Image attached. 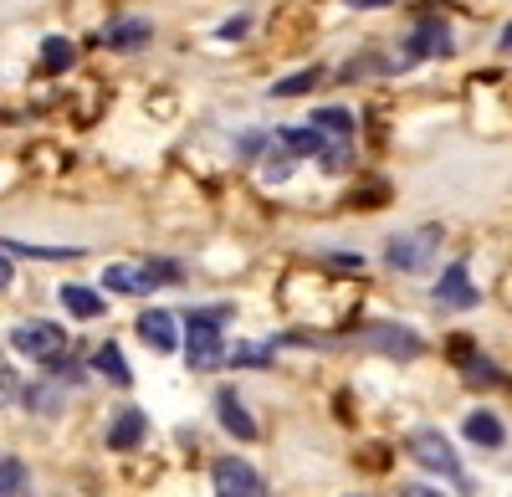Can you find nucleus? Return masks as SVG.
Returning <instances> with one entry per match:
<instances>
[{
	"label": "nucleus",
	"instance_id": "f257e3e1",
	"mask_svg": "<svg viewBox=\"0 0 512 497\" xmlns=\"http://www.w3.org/2000/svg\"><path fill=\"white\" fill-rule=\"evenodd\" d=\"M185 359L195 375H210V369L226 364V339H221V318L216 313H190L185 323Z\"/></svg>",
	"mask_w": 512,
	"mask_h": 497
},
{
	"label": "nucleus",
	"instance_id": "f03ea898",
	"mask_svg": "<svg viewBox=\"0 0 512 497\" xmlns=\"http://www.w3.org/2000/svg\"><path fill=\"white\" fill-rule=\"evenodd\" d=\"M11 349L26 354V359H36V364H52V359L67 354V328H57V323H47V318L16 323V328H11Z\"/></svg>",
	"mask_w": 512,
	"mask_h": 497
},
{
	"label": "nucleus",
	"instance_id": "7ed1b4c3",
	"mask_svg": "<svg viewBox=\"0 0 512 497\" xmlns=\"http://www.w3.org/2000/svg\"><path fill=\"white\" fill-rule=\"evenodd\" d=\"M405 446H410V457H415L420 467H431V472H441V477H446V482H456L461 492L472 487V482H466V472H461V462H456V451H451V441H446L441 431H431V426H425V431H415V436H410Z\"/></svg>",
	"mask_w": 512,
	"mask_h": 497
},
{
	"label": "nucleus",
	"instance_id": "20e7f679",
	"mask_svg": "<svg viewBox=\"0 0 512 497\" xmlns=\"http://www.w3.org/2000/svg\"><path fill=\"white\" fill-rule=\"evenodd\" d=\"M169 277H180V267H169V262H149V267L113 262L103 272V287H113V293H123V298H144V293H154V282H169Z\"/></svg>",
	"mask_w": 512,
	"mask_h": 497
},
{
	"label": "nucleus",
	"instance_id": "39448f33",
	"mask_svg": "<svg viewBox=\"0 0 512 497\" xmlns=\"http://www.w3.org/2000/svg\"><path fill=\"white\" fill-rule=\"evenodd\" d=\"M441 241V226H420V231H410V236H390V267H400V272H420L425 262H431V246Z\"/></svg>",
	"mask_w": 512,
	"mask_h": 497
},
{
	"label": "nucleus",
	"instance_id": "423d86ee",
	"mask_svg": "<svg viewBox=\"0 0 512 497\" xmlns=\"http://www.w3.org/2000/svg\"><path fill=\"white\" fill-rule=\"evenodd\" d=\"M420 57H451V26L441 16H420L415 31H410V47H405V62H420Z\"/></svg>",
	"mask_w": 512,
	"mask_h": 497
},
{
	"label": "nucleus",
	"instance_id": "0eeeda50",
	"mask_svg": "<svg viewBox=\"0 0 512 497\" xmlns=\"http://www.w3.org/2000/svg\"><path fill=\"white\" fill-rule=\"evenodd\" d=\"M210 477H216V497H267L262 477H256L241 457H221Z\"/></svg>",
	"mask_w": 512,
	"mask_h": 497
},
{
	"label": "nucleus",
	"instance_id": "6e6552de",
	"mask_svg": "<svg viewBox=\"0 0 512 497\" xmlns=\"http://www.w3.org/2000/svg\"><path fill=\"white\" fill-rule=\"evenodd\" d=\"M436 303L441 308H477V287H472V272H466V262H451L436 282Z\"/></svg>",
	"mask_w": 512,
	"mask_h": 497
},
{
	"label": "nucleus",
	"instance_id": "1a4fd4ad",
	"mask_svg": "<svg viewBox=\"0 0 512 497\" xmlns=\"http://www.w3.org/2000/svg\"><path fill=\"white\" fill-rule=\"evenodd\" d=\"M139 339L154 349V354H175L180 349V334H175V313L169 308H149L139 318Z\"/></svg>",
	"mask_w": 512,
	"mask_h": 497
},
{
	"label": "nucleus",
	"instance_id": "9d476101",
	"mask_svg": "<svg viewBox=\"0 0 512 497\" xmlns=\"http://www.w3.org/2000/svg\"><path fill=\"white\" fill-rule=\"evenodd\" d=\"M364 344H369V349H384L390 359H415V354H420V339L410 334V328H395V323H379V328H369Z\"/></svg>",
	"mask_w": 512,
	"mask_h": 497
},
{
	"label": "nucleus",
	"instance_id": "9b49d317",
	"mask_svg": "<svg viewBox=\"0 0 512 497\" xmlns=\"http://www.w3.org/2000/svg\"><path fill=\"white\" fill-rule=\"evenodd\" d=\"M149 36H154V21H144V16H123V21H113V26L103 31V47H113V52H134V47H144Z\"/></svg>",
	"mask_w": 512,
	"mask_h": 497
},
{
	"label": "nucleus",
	"instance_id": "f8f14e48",
	"mask_svg": "<svg viewBox=\"0 0 512 497\" xmlns=\"http://www.w3.org/2000/svg\"><path fill=\"white\" fill-rule=\"evenodd\" d=\"M216 410H221V426L236 436V441H256V421L246 416V405H241V395L226 385V390H216Z\"/></svg>",
	"mask_w": 512,
	"mask_h": 497
},
{
	"label": "nucleus",
	"instance_id": "ddd939ff",
	"mask_svg": "<svg viewBox=\"0 0 512 497\" xmlns=\"http://www.w3.org/2000/svg\"><path fill=\"white\" fill-rule=\"evenodd\" d=\"M149 436V421H144V410H118V421L108 426V451H134L139 441Z\"/></svg>",
	"mask_w": 512,
	"mask_h": 497
},
{
	"label": "nucleus",
	"instance_id": "4468645a",
	"mask_svg": "<svg viewBox=\"0 0 512 497\" xmlns=\"http://www.w3.org/2000/svg\"><path fill=\"white\" fill-rule=\"evenodd\" d=\"M313 129H318L323 139H333V144H349V139H354V113H349V108H318V113H313Z\"/></svg>",
	"mask_w": 512,
	"mask_h": 497
},
{
	"label": "nucleus",
	"instance_id": "2eb2a0df",
	"mask_svg": "<svg viewBox=\"0 0 512 497\" xmlns=\"http://www.w3.org/2000/svg\"><path fill=\"white\" fill-rule=\"evenodd\" d=\"M57 298H62V308H67L72 318H98V313H103V298L93 293V287H82V282H67Z\"/></svg>",
	"mask_w": 512,
	"mask_h": 497
},
{
	"label": "nucleus",
	"instance_id": "dca6fc26",
	"mask_svg": "<svg viewBox=\"0 0 512 497\" xmlns=\"http://www.w3.org/2000/svg\"><path fill=\"white\" fill-rule=\"evenodd\" d=\"M93 369H98L103 380H113V385H134V369H128V359H123L118 344H103V349L93 354Z\"/></svg>",
	"mask_w": 512,
	"mask_h": 497
},
{
	"label": "nucleus",
	"instance_id": "f3484780",
	"mask_svg": "<svg viewBox=\"0 0 512 497\" xmlns=\"http://www.w3.org/2000/svg\"><path fill=\"white\" fill-rule=\"evenodd\" d=\"M6 257H36V262H67V257H82V246H26V241H0Z\"/></svg>",
	"mask_w": 512,
	"mask_h": 497
},
{
	"label": "nucleus",
	"instance_id": "a211bd4d",
	"mask_svg": "<svg viewBox=\"0 0 512 497\" xmlns=\"http://www.w3.org/2000/svg\"><path fill=\"white\" fill-rule=\"evenodd\" d=\"M502 421L492 416V410H477V416H466V441H477V446H502Z\"/></svg>",
	"mask_w": 512,
	"mask_h": 497
},
{
	"label": "nucleus",
	"instance_id": "6ab92c4d",
	"mask_svg": "<svg viewBox=\"0 0 512 497\" xmlns=\"http://www.w3.org/2000/svg\"><path fill=\"white\" fill-rule=\"evenodd\" d=\"M77 57V47L67 36H47V47H41V72H67Z\"/></svg>",
	"mask_w": 512,
	"mask_h": 497
},
{
	"label": "nucleus",
	"instance_id": "aec40b11",
	"mask_svg": "<svg viewBox=\"0 0 512 497\" xmlns=\"http://www.w3.org/2000/svg\"><path fill=\"white\" fill-rule=\"evenodd\" d=\"M277 144H282V149H292V154H323V144H328V139H323L318 129H282V134H277Z\"/></svg>",
	"mask_w": 512,
	"mask_h": 497
},
{
	"label": "nucleus",
	"instance_id": "412c9836",
	"mask_svg": "<svg viewBox=\"0 0 512 497\" xmlns=\"http://www.w3.org/2000/svg\"><path fill=\"white\" fill-rule=\"evenodd\" d=\"M323 82V67H308V72H297V77H282L277 88H272V98H303V93H313Z\"/></svg>",
	"mask_w": 512,
	"mask_h": 497
},
{
	"label": "nucleus",
	"instance_id": "4be33fe9",
	"mask_svg": "<svg viewBox=\"0 0 512 497\" xmlns=\"http://www.w3.org/2000/svg\"><path fill=\"white\" fill-rule=\"evenodd\" d=\"M461 369H466V385H472V390H492V385H502L497 364H492V359H482V354H472Z\"/></svg>",
	"mask_w": 512,
	"mask_h": 497
},
{
	"label": "nucleus",
	"instance_id": "5701e85b",
	"mask_svg": "<svg viewBox=\"0 0 512 497\" xmlns=\"http://www.w3.org/2000/svg\"><path fill=\"white\" fill-rule=\"evenodd\" d=\"M26 487V467L16 462V457H6V451H0V497H16Z\"/></svg>",
	"mask_w": 512,
	"mask_h": 497
},
{
	"label": "nucleus",
	"instance_id": "b1692460",
	"mask_svg": "<svg viewBox=\"0 0 512 497\" xmlns=\"http://www.w3.org/2000/svg\"><path fill=\"white\" fill-rule=\"evenodd\" d=\"M262 175H267V185H282L292 175V149H272L267 164H262Z\"/></svg>",
	"mask_w": 512,
	"mask_h": 497
},
{
	"label": "nucleus",
	"instance_id": "393cba45",
	"mask_svg": "<svg viewBox=\"0 0 512 497\" xmlns=\"http://www.w3.org/2000/svg\"><path fill=\"white\" fill-rule=\"evenodd\" d=\"M226 359H231V364H251V369H262V364H272V349H267V344H236Z\"/></svg>",
	"mask_w": 512,
	"mask_h": 497
},
{
	"label": "nucleus",
	"instance_id": "a878e982",
	"mask_svg": "<svg viewBox=\"0 0 512 497\" xmlns=\"http://www.w3.org/2000/svg\"><path fill=\"white\" fill-rule=\"evenodd\" d=\"M26 405H36L41 416H52V410L62 405V390H47V385H31V390H26Z\"/></svg>",
	"mask_w": 512,
	"mask_h": 497
},
{
	"label": "nucleus",
	"instance_id": "bb28decb",
	"mask_svg": "<svg viewBox=\"0 0 512 497\" xmlns=\"http://www.w3.org/2000/svg\"><path fill=\"white\" fill-rule=\"evenodd\" d=\"M16 400H21V380H16V369H11L6 359H0V410L16 405Z\"/></svg>",
	"mask_w": 512,
	"mask_h": 497
},
{
	"label": "nucleus",
	"instance_id": "cd10ccee",
	"mask_svg": "<svg viewBox=\"0 0 512 497\" xmlns=\"http://www.w3.org/2000/svg\"><path fill=\"white\" fill-rule=\"evenodd\" d=\"M241 31H246V16H236V21H226V26H221V36H226V41H236Z\"/></svg>",
	"mask_w": 512,
	"mask_h": 497
},
{
	"label": "nucleus",
	"instance_id": "c85d7f7f",
	"mask_svg": "<svg viewBox=\"0 0 512 497\" xmlns=\"http://www.w3.org/2000/svg\"><path fill=\"white\" fill-rule=\"evenodd\" d=\"M384 462H390V457H384V446H369V457H364V467H374V472H379Z\"/></svg>",
	"mask_w": 512,
	"mask_h": 497
},
{
	"label": "nucleus",
	"instance_id": "c756f323",
	"mask_svg": "<svg viewBox=\"0 0 512 497\" xmlns=\"http://www.w3.org/2000/svg\"><path fill=\"white\" fill-rule=\"evenodd\" d=\"M400 497H441L436 487H400Z\"/></svg>",
	"mask_w": 512,
	"mask_h": 497
},
{
	"label": "nucleus",
	"instance_id": "7c9ffc66",
	"mask_svg": "<svg viewBox=\"0 0 512 497\" xmlns=\"http://www.w3.org/2000/svg\"><path fill=\"white\" fill-rule=\"evenodd\" d=\"M0 287H11V257L0 252Z\"/></svg>",
	"mask_w": 512,
	"mask_h": 497
},
{
	"label": "nucleus",
	"instance_id": "2f4dec72",
	"mask_svg": "<svg viewBox=\"0 0 512 497\" xmlns=\"http://www.w3.org/2000/svg\"><path fill=\"white\" fill-rule=\"evenodd\" d=\"M349 6H364V11H379V6H390V0H349Z\"/></svg>",
	"mask_w": 512,
	"mask_h": 497
},
{
	"label": "nucleus",
	"instance_id": "473e14b6",
	"mask_svg": "<svg viewBox=\"0 0 512 497\" xmlns=\"http://www.w3.org/2000/svg\"><path fill=\"white\" fill-rule=\"evenodd\" d=\"M502 52H512V26L502 31Z\"/></svg>",
	"mask_w": 512,
	"mask_h": 497
}]
</instances>
